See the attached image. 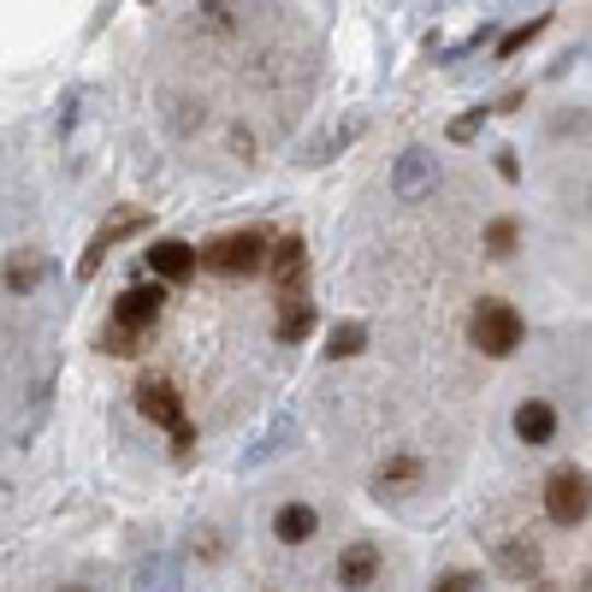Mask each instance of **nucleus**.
<instances>
[{
	"mask_svg": "<svg viewBox=\"0 0 592 592\" xmlns=\"http://www.w3.org/2000/svg\"><path fill=\"white\" fill-rule=\"evenodd\" d=\"M498 178H503V184L522 178V161H515V149H498Z\"/></svg>",
	"mask_w": 592,
	"mask_h": 592,
	"instance_id": "nucleus-24",
	"label": "nucleus"
},
{
	"mask_svg": "<svg viewBox=\"0 0 592 592\" xmlns=\"http://www.w3.org/2000/svg\"><path fill=\"white\" fill-rule=\"evenodd\" d=\"M137 231H149V213H119L113 225H101L90 237V249H83V262H78V279H95L101 262H107V249H119V243L137 237Z\"/></svg>",
	"mask_w": 592,
	"mask_h": 592,
	"instance_id": "nucleus-7",
	"label": "nucleus"
},
{
	"mask_svg": "<svg viewBox=\"0 0 592 592\" xmlns=\"http://www.w3.org/2000/svg\"><path fill=\"white\" fill-rule=\"evenodd\" d=\"M498 569H503V581H539V545L533 539H510V545H498Z\"/></svg>",
	"mask_w": 592,
	"mask_h": 592,
	"instance_id": "nucleus-14",
	"label": "nucleus"
},
{
	"mask_svg": "<svg viewBox=\"0 0 592 592\" xmlns=\"http://www.w3.org/2000/svg\"><path fill=\"white\" fill-rule=\"evenodd\" d=\"M137 409L149 415L154 427H166V432H172L178 456H190V444H196V427H190V415H184V397H178V385H172V380H142V385H137Z\"/></svg>",
	"mask_w": 592,
	"mask_h": 592,
	"instance_id": "nucleus-3",
	"label": "nucleus"
},
{
	"mask_svg": "<svg viewBox=\"0 0 592 592\" xmlns=\"http://www.w3.org/2000/svg\"><path fill=\"white\" fill-rule=\"evenodd\" d=\"M267 267H272V285H279L285 297H297V285L309 279V243L297 237H279V243H267Z\"/></svg>",
	"mask_w": 592,
	"mask_h": 592,
	"instance_id": "nucleus-8",
	"label": "nucleus"
},
{
	"mask_svg": "<svg viewBox=\"0 0 592 592\" xmlns=\"http://www.w3.org/2000/svg\"><path fill=\"white\" fill-rule=\"evenodd\" d=\"M486 113H492V107H474V113H462V119H451V142H474V137H480Z\"/></svg>",
	"mask_w": 592,
	"mask_h": 592,
	"instance_id": "nucleus-22",
	"label": "nucleus"
},
{
	"mask_svg": "<svg viewBox=\"0 0 592 592\" xmlns=\"http://www.w3.org/2000/svg\"><path fill=\"white\" fill-rule=\"evenodd\" d=\"M196 267L220 272V279H249L267 267V231H225L208 249H196Z\"/></svg>",
	"mask_w": 592,
	"mask_h": 592,
	"instance_id": "nucleus-1",
	"label": "nucleus"
},
{
	"mask_svg": "<svg viewBox=\"0 0 592 592\" xmlns=\"http://www.w3.org/2000/svg\"><path fill=\"white\" fill-rule=\"evenodd\" d=\"M161 309H166V291H161V285H131V291H119V297H113V326H119V332H131V338H137L142 326H154V321H161Z\"/></svg>",
	"mask_w": 592,
	"mask_h": 592,
	"instance_id": "nucleus-6",
	"label": "nucleus"
},
{
	"mask_svg": "<svg viewBox=\"0 0 592 592\" xmlns=\"http://www.w3.org/2000/svg\"><path fill=\"white\" fill-rule=\"evenodd\" d=\"M101 350H107V356H131L137 338H131V332H119V326H101Z\"/></svg>",
	"mask_w": 592,
	"mask_h": 592,
	"instance_id": "nucleus-23",
	"label": "nucleus"
},
{
	"mask_svg": "<svg viewBox=\"0 0 592 592\" xmlns=\"http://www.w3.org/2000/svg\"><path fill=\"white\" fill-rule=\"evenodd\" d=\"M409 480H421V462H415V456H392V462L380 468V486H385V492H392V486H409Z\"/></svg>",
	"mask_w": 592,
	"mask_h": 592,
	"instance_id": "nucleus-20",
	"label": "nucleus"
},
{
	"mask_svg": "<svg viewBox=\"0 0 592 592\" xmlns=\"http://www.w3.org/2000/svg\"><path fill=\"white\" fill-rule=\"evenodd\" d=\"M468 338H474V350H480V356L503 362V356L522 350L527 321H522V309H510V302H480V309H474V321H468Z\"/></svg>",
	"mask_w": 592,
	"mask_h": 592,
	"instance_id": "nucleus-2",
	"label": "nucleus"
},
{
	"mask_svg": "<svg viewBox=\"0 0 592 592\" xmlns=\"http://www.w3.org/2000/svg\"><path fill=\"white\" fill-rule=\"evenodd\" d=\"M314 332V302L309 297H285L279 309V344H302Z\"/></svg>",
	"mask_w": 592,
	"mask_h": 592,
	"instance_id": "nucleus-15",
	"label": "nucleus"
},
{
	"mask_svg": "<svg viewBox=\"0 0 592 592\" xmlns=\"http://www.w3.org/2000/svg\"><path fill=\"white\" fill-rule=\"evenodd\" d=\"M533 592H562V587H552V581H533Z\"/></svg>",
	"mask_w": 592,
	"mask_h": 592,
	"instance_id": "nucleus-26",
	"label": "nucleus"
},
{
	"mask_svg": "<svg viewBox=\"0 0 592 592\" xmlns=\"http://www.w3.org/2000/svg\"><path fill=\"white\" fill-rule=\"evenodd\" d=\"M314 533H321L314 503H279V515H272V539H279V545H309Z\"/></svg>",
	"mask_w": 592,
	"mask_h": 592,
	"instance_id": "nucleus-12",
	"label": "nucleus"
},
{
	"mask_svg": "<svg viewBox=\"0 0 592 592\" xmlns=\"http://www.w3.org/2000/svg\"><path fill=\"white\" fill-rule=\"evenodd\" d=\"M515 439L522 444H552L557 439V409L545 397H527L515 403Z\"/></svg>",
	"mask_w": 592,
	"mask_h": 592,
	"instance_id": "nucleus-11",
	"label": "nucleus"
},
{
	"mask_svg": "<svg viewBox=\"0 0 592 592\" xmlns=\"http://www.w3.org/2000/svg\"><path fill=\"white\" fill-rule=\"evenodd\" d=\"M587 510H592L587 474H581V468H557L552 480H545V515H552L557 527H581Z\"/></svg>",
	"mask_w": 592,
	"mask_h": 592,
	"instance_id": "nucleus-4",
	"label": "nucleus"
},
{
	"mask_svg": "<svg viewBox=\"0 0 592 592\" xmlns=\"http://www.w3.org/2000/svg\"><path fill=\"white\" fill-rule=\"evenodd\" d=\"M522 101H527V90H510V95H498V107H492V113H515Z\"/></svg>",
	"mask_w": 592,
	"mask_h": 592,
	"instance_id": "nucleus-25",
	"label": "nucleus"
},
{
	"mask_svg": "<svg viewBox=\"0 0 592 592\" xmlns=\"http://www.w3.org/2000/svg\"><path fill=\"white\" fill-rule=\"evenodd\" d=\"M432 190H439V154L403 149L397 166H392V196H397V201H427Z\"/></svg>",
	"mask_w": 592,
	"mask_h": 592,
	"instance_id": "nucleus-5",
	"label": "nucleus"
},
{
	"mask_svg": "<svg viewBox=\"0 0 592 592\" xmlns=\"http://www.w3.org/2000/svg\"><path fill=\"white\" fill-rule=\"evenodd\" d=\"M66 592H90V587H66Z\"/></svg>",
	"mask_w": 592,
	"mask_h": 592,
	"instance_id": "nucleus-27",
	"label": "nucleus"
},
{
	"mask_svg": "<svg viewBox=\"0 0 592 592\" xmlns=\"http://www.w3.org/2000/svg\"><path fill=\"white\" fill-rule=\"evenodd\" d=\"M362 350H368V326H362V321H344V326H332L326 362H344V356H362Z\"/></svg>",
	"mask_w": 592,
	"mask_h": 592,
	"instance_id": "nucleus-16",
	"label": "nucleus"
},
{
	"mask_svg": "<svg viewBox=\"0 0 592 592\" xmlns=\"http://www.w3.org/2000/svg\"><path fill=\"white\" fill-rule=\"evenodd\" d=\"M432 592H480V574L474 569H444L439 581H432Z\"/></svg>",
	"mask_w": 592,
	"mask_h": 592,
	"instance_id": "nucleus-21",
	"label": "nucleus"
},
{
	"mask_svg": "<svg viewBox=\"0 0 592 592\" xmlns=\"http://www.w3.org/2000/svg\"><path fill=\"white\" fill-rule=\"evenodd\" d=\"M515 243H522V220H510V213H498L492 225H486V255H498V262H510Z\"/></svg>",
	"mask_w": 592,
	"mask_h": 592,
	"instance_id": "nucleus-17",
	"label": "nucleus"
},
{
	"mask_svg": "<svg viewBox=\"0 0 592 592\" xmlns=\"http://www.w3.org/2000/svg\"><path fill=\"white\" fill-rule=\"evenodd\" d=\"M545 24H552V19H545V12H539V19H527V24H515V31L498 42V60H515V54H522V48H533V36H539Z\"/></svg>",
	"mask_w": 592,
	"mask_h": 592,
	"instance_id": "nucleus-19",
	"label": "nucleus"
},
{
	"mask_svg": "<svg viewBox=\"0 0 592 592\" xmlns=\"http://www.w3.org/2000/svg\"><path fill=\"white\" fill-rule=\"evenodd\" d=\"M356 131H362V119H344V125H332V131H326L321 142H314L309 154H302V161H309V166H321V161H332V149H338V142H350Z\"/></svg>",
	"mask_w": 592,
	"mask_h": 592,
	"instance_id": "nucleus-18",
	"label": "nucleus"
},
{
	"mask_svg": "<svg viewBox=\"0 0 592 592\" xmlns=\"http://www.w3.org/2000/svg\"><path fill=\"white\" fill-rule=\"evenodd\" d=\"M338 581L350 587V592H368L373 581H380V545L373 539H350L338 552Z\"/></svg>",
	"mask_w": 592,
	"mask_h": 592,
	"instance_id": "nucleus-10",
	"label": "nucleus"
},
{
	"mask_svg": "<svg viewBox=\"0 0 592 592\" xmlns=\"http://www.w3.org/2000/svg\"><path fill=\"white\" fill-rule=\"evenodd\" d=\"M0 279H7L12 297H31L36 285L48 279V255H42V249H12V262H7V272H0Z\"/></svg>",
	"mask_w": 592,
	"mask_h": 592,
	"instance_id": "nucleus-13",
	"label": "nucleus"
},
{
	"mask_svg": "<svg viewBox=\"0 0 592 592\" xmlns=\"http://www.w3.org/2000/svg\"><path fill=\"white\" fill-rule=\"evenodd\" d=\"M149 267H154V285H184L196 279V249L184 237H161L149 249Z\"/></svg>",
	"mask_w": 592,
	"mask_h": 592,
	"instance_id": "nucleus-9",
	"label": "nucleus"
}]
</instances>
